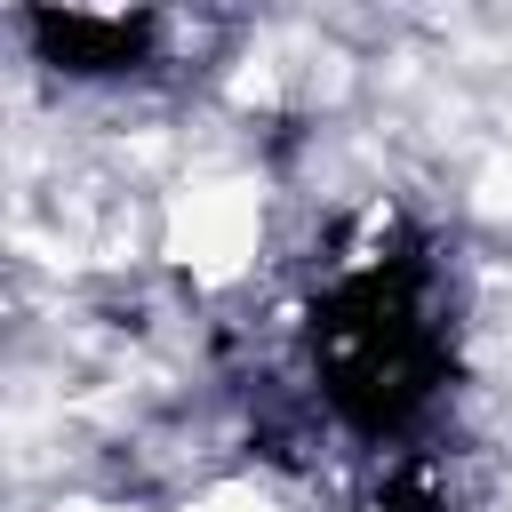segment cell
I'll list each match as a JSON object with an SVG mask.
<instances>
[{
  "label": "cell",
  "mask_w": 512,
  "mask_h": 512,
  "mask_svg": "<svg viewBox=\"0 0 512 512\" xmlns=\"http://www.w3.org/2000/svg\"><path fill=\"white\" fill-rule=\"evenodd\" d=\"M312 352V384L320 400L368 432V440H400L448 384L456 368V328H448V296L432 256L376 216V240L352 248L336 264V280L312 304L304 328Z\"/></svg>",
  "instance_id": "1"
},
{
  "label": "cell",
  "mask_w": 512,
  "mask_h": 512,
  "mask_svg": "<svg viewBox=\"0 0 512 512\" xmlns=\"http://www.w3.org/2000/svg\"><path fill=\"white\" fill-rule=\"evenodd\" d=\"M24 40H32L56 72L104 80V72H144L160 24H152V16H96V8H64V16L40 8V16H24Z\"/></svg>",
  "instance_id": "2"
},
{
  "label": "cell",
  "mask_w": 512,
  "mask_h": 512,
  "mask_svg": "<svg viewBox=\"0 0 512 512\" xmlns=\"http://www.w3.org/2000/svg\"><path fill=\"white\" fill-rule=\"evenodd\" d=\"M352 512H448V496H440V472L424 456H392L360 480Z\"/></svg>",
  "instance_id": "3"
}]
</instances>
